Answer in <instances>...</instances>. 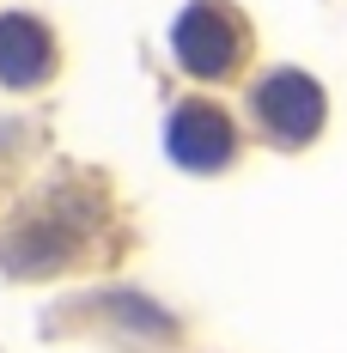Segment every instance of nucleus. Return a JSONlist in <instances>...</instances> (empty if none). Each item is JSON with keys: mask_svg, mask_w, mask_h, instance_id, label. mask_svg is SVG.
Here are the masks:
<instances>
[{"mask_svg": "<svg viewBox=\"0 0 347 353\" xmlns=\"http://www.w3.org/2000/svg\"><path fill=\"white\" fill-rule=\"evenodd\" d=\"M171 49H177V61L195 73V79H219V73L238 68V55H244V25L219 6V0H195V6L177 19Z\"/></svg>", "mask_w": 347, "mask_h": 353, "instance_id": "obj_1", "label": "nucleus"}, {"mask_svg": "<svg viewBox=\"0 0 347 353\" xmlns=\"http://www.w3.org/2000/svg\"><path fill=\"white\" fill-rule=\"evenodd\" d=\"M256 122H262L275 141H286V146L311 141L317 128H323V92H317L305 73L280 68V73H268V79L256 85Z\"/></svg>", "mask_w": 347, "mask_h": 353, "instance_id": "obj_2", "label": "nucleus"}, {"mask_svg": "<svg viewBox=\"0 0 347 353\" xmlns=\"http://www.w3.org/2000/svg\"><path fill=\"white\" fill-rule=\"evenodd\" d=\"M165 146H171V159L183 171H226L232 165V152H238V134H232V116L219 104H183L171 116V128H165Z\"/></svg>", "mask_w": 347, "mask_h": 353, "instance_id": "obj_3", "label": "nucleus"}, {"mask_svg": "<svg viewBox=\"0 0 347 353\" xmlns=\"http://www.w3.org/2000/svg\"><path fill=\"white\" fill-rule=\"evenodd\" d=\"M55 68V49H49V31L25 19V12H6L0 19V85L25 92V85H43Z\"/></svg>", "mask_w": 347, "mask_h": 353, "instance_id": "obj_4", "label": "nucleus"}]
</instances>
